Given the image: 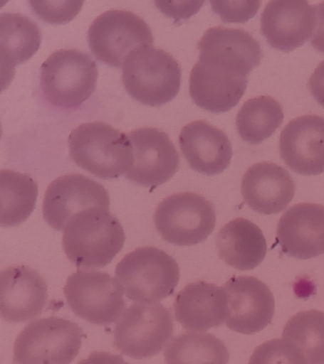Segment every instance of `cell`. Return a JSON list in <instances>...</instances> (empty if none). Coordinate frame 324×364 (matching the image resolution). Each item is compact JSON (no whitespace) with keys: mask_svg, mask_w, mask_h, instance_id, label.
Masks as SVG:
<instances>
[{"mask_svg":"<svg viewBox=\"0 0 324 364\" xmlns=\"http://www.w3.org/2000/svg\"><path fill=\"white\" fill-rule=\"evenodd\" d=\"M123 226L110 210L92 208L78 213L65 228L63 250L78 267H104L123 249Z\"/></svg>","mask_w":324,"mask_h":364,"instance_id":"1","label":"cell"},{"mask_svg":"<svg viewBox=\"0 0 324 364\" xmlns=\"http://www.w3.org/2000/svg\"><path fill=\"white\" fill-rule=\"evenodd\" d=\"M73 161L92 175L115 179L126 175L133 164L129 136L102 122L82 124L68 139Z\"/></svg>","mask_w":324,"mask_h":364,"instance_id":"2","label":"cell"},{"mask_svg":"<svg viewBox=\"0 0 324 364\" xmlns=\"http://www.w3.org/2000/svg\"><path fill=\"white\" fill-rule=\"evenodd\" d=\"M115 279L129 300L155 303L174 293L180 280V267L164 250L141 247L119 262Z\"/></svg>","mask_w":324,"mask_h":364,"instance_id":"3","label":"cell"},{"mask_svg":"<svg viewBox=\"0 0 324 364\" xmlns=\"http://www.w3.org/2000/svg\"><path fill=\"white\" fill-rule=\"evenodd\" d=\"M122 68L125 88L142 105L162 107L175 99L180 91V65L161 48L144 47L132 51Z\"/></svg>","mask_w":324,"mask_h":364,"instance_id":"4","label":"cell"},{"mask_svg":"<svg viewBox=\"0 0 324 364\" xmlns=\"http://www.w3.org/2000/svg\"><path fill=\"white\" fill-rule=\"evenodd\" d=\"M98 70L89 54L78 50H59L41 68V88L53 107L73 109L95 92Z\"/></svg>","mask_w":324,"mask_h":364,"instance_id":"5","label":"cell"},{"mask_svg":"<svg viewBox=\"0 0 324 364\" xmlns=\"http://www.w3.org/2000/svg\"><path fill=\"white\" fill-rule=\"evenodd\" d=\"M84 332L66 318H39L28 324L14 344L15 364H70L78 357Z\"/></svg>","mask_w":324,"mask_h":364,"instance_id":"6","label":"cell"},{"mask_svg":"<svg viewBox=\"0 0 324 364\" xmlns=\"http://www.w3.org/2000/svg\"><path fill=\"white\" fill-rule=\"evenodd\" d=\"M173 326L172 310L163 304H132L116 324L115 348L135 360L155 357L169 343Z\"/></svg>","mask_w":324,"mask_h":364,"instance_id":"7","label":"cell"},{"mask_svg":"<svg viewBox=\"0 0 324 364\" xmlns=\"http://www.w3.org/2000/svg\"><path fill=\"white\" fill-rule=\"evenodd\" d=\"M88 42L96 59L120 68L132 51L152 47L155 37L152 28L137 14L110 10L93 20L88 31Z\"/></svg>","mask_w":324,"mask_h":364,"instance_id":"8","label":"cell"},{"mask_svg":"<svg viewBox=\"0 0 324 364\" xmlns=\"http://www.w3.org/2000/svg\"><path fill=\"white\" fill-rule=\"evenodd\" d=\"M155 225L167 243L194 246L206 241L214 230L215 208L199 193H175L156 208Z\"/></svg>","mask_w":324,"mask_h":364,"instance_id":"9","label":"cell"},{"mask_svg":"<svg viewBox=\"0 0 324 364\" xmlns=\"http://www.w3.org/2000/svg\"><path fill=\"white\" fill-rule=\"evenodd\" d=\"M68 304L78 317L96 326H110L126 309L124 290L107 272L78 269L64 287Z\"/></svg>","mask_w":324,"mask_h":364,"instance_id":"10","label":"cell"},{"mask_svg":"<svg viewBox=\"0 0 324 364\" xmlns=\"http://www.w3.org/2000/svg\"><path fill=\"white\" fill-rule=\"evenodd\" d=\"M110 203L103 185L81 173H70L56 178L47 188L43 215L53 229L64 230L78 213L92 208L109 210Z\"/></svg>","mask_w":324,"mask_h":364,"instance_id":"11","label":"cell"},{"mask_svg":"<svg viewBox=\"0 0 324 364\" xmlns=\"http://www.w3.org/2000/svg\"><path fill=\"white\" fill-rule=\"evenodd\" d=\"M133 148V164L125 175L141 186H160L177 173L180 156L169 135L157 128H140L127 134Z\"/></svg>","mask_w":324,"mask_h":364,"instance_id":"12","label":"cell"},{"mask_svg":"<svg viewBox=\"0 0 324 364\" xmlns=\"http://www.w3.org/2000/svg\"><path fill=\"white\" fill-rule=\"evenodd\" d=\"M223 287L229 301L226 323L229 329L252 335L271 323L275 300L266 284L252 276H233Z\"/></svg>","mask_w":324,"mask_h":364,"instance_id":"13","label":"cell"},{"mask_svg":"<svg viewBox=\"0 0 324 364\" xmlns=\"http://www.w3.org/2000/svg\"><path fill=\"white\" fill-rule=\"evenodd\" d=\"M198 48L199 60L244 78L261 65L263 56L260 43L241 28H209L198 43Z\"/></svg>","mask_w":324,"mask_h":364,"instance_id":"14","label":"cell"},{"mask_svg":"<svg viewBox=\"0 0 324 364\" xmlns=\"http://www.w3.org/2000/svg\"><path fill=\"white\" fill-rule=\"evenodd\" d=\"M315 6L307 1H270L261 16V33L276 50L290 53L311 39Z\"/></svg>","mask_w":324,"mask_h":364,"instance_id":"15","label":"cell"},{"mask_svg":"<svg viewBox=\"0 0 324 364\" xmlns=\"http://www.w3.org/2000/svg\"><path fill=\"white\" fill-rule=\"evenodd\" d=\"M48 286L36 270L13 266L0 274V313L9 323H24L41 314Z\"/></svg>","mask_w":324,"mask_h":364,"instance_id":"16","label":"cell"},{"mask_svg":"<svg viewBox=\"0 0 324 364\" xmlns=\"http://www.w3.org/2000/svg\"><path fill=\"white\" fill-rule=\"evenodd\" d=\"M280 154L295 173H324V117L304 115L292 119L281 131Z\"/></svg>","mask_w":324,"mask_h":364,"instance_id":"17","label":"cell"},{"mask_svg":"<svg viewBox=\"0 0 324 364\" xmlns=\"http://www.w3.org/2000/svg\"><path fill=\"white\" fill-rule=\"evenodd\" d=\"M277 239L290 257L311 259L324 253V206L300 203L289 208L278 223Z\"/></svg>","mask_w":324,"mask_h":364,"instance_id":"18","label":"cell"},{"mask_svg":"<svg viewBox=\"0 0 324 364\" xmlns=\"http://www.w3.org/2000/svg\"><path fill=\"white\" fill-rule=\"evenodd\" d=\"M241 193L250 209L261 215H276L286 210L294 198L296 183L280 165L260 162L244 173Z\"/></svg>","mask_w":324,"mask_h":364,"instance_id":"19","label":"cell"},{"mask_svg":"<svg viewBox=\"0 0 324 364\" xmlns=\"http://www.w3.org/2000/svg\"><path fill=\"white\" fill-rule=\"evenodd\" d=\"M175 318L184 329L203 332L220 326L229 318V301L224 287L198 281L187 284L176 296Z\"/></svg>","mask_w":324,"mask_h":364,"instance_id":"20","label":"cell"},{"mask_svg":"<svg viewBox=\"0 0 324 364\" xmlns=\"http://www.w3.org/2000/svg\"><path fill=\"white\" fill-rule=\"evenodd\" d=\"M187 164L204 176H217L231 164L232 144L223 130L204 121L190 122L179 135Z\"/></svg>","mask_w":324,"mask_h":364,"instance_id":"21","label":"cell"},{"mask_svg":"<svg viewBox=\"0 0 324 364\" xmlns=\"http://www.w3.org/2000/svg\"><path fill=\"white\" fill-rule=\"evenodd\" d=\"M249 79L199 60L189 78V94L198 107L214 114L229 112L246 93Z\"/></svg>","mask_w":324,"mask_h":364,"instance_id":"22","label":"cell"},{"mask_svg":"<svg viewBox=\"0 0 324 364\" xmlns=\"http://www.w3.org/2000/svg\"><path fill=\"white\" fill-rule=\"evenodd\" d=\"M219 257L239 270H251L266 258L267 244L257 225L236 218L224 225L216 237Z\"/></svg>","mask_w":324,"mask_h":364,"instance_id":"23","label":"cell"},{"mask_svg":"<svg viewBox=\"0 0 324 364\" xmlns=\"http://www.w3.org/2000/svg\"><path fill=\"white\" fill-rule=\"evenodd\" d=\"M41 28L29 17L18 13L0 16V53L2 73L28 61L39 50Z\"/></svg>","mask_w":324,"mask_h":364,"instance_id":"24","label":"cell"},{"mask_svg":"<svg viewBox=\"0 0 324 364\" xmlns=\"http://www.w3.org/2000/svg\"><path fill=\"white\" fill-rule=\"evenodd\" d=\"M1 227H16L26 221L36 209L38 187L27 173L13 170L0 173Z\"/></svg>","mask_w":324,"mask_h":364,"instance_id":"25","label":"cell"},{"mask_svg":"<svg viewBox=\"0 0 324 364\" xmlns=\"http://www.w3.org/2000/svg\"><path fill=\"white\" fill-rule=\"evenodd\" d=\"M229 361L226 344L209 333H184L164 349L166 364H229Z\"/></svg>","mask_w":324,"mask_h":364,"instance_id":"26","label":"cell"},{"mask_svg":"<svg viewBox=\"0 0 324 364\" xmlns=\"http://www.w3.org/2000/svg\"><path fill=\"white\" fill-rule=\"evenodd\" d=\"M283 107L270 96H258L244 102L236 117L239 135L250 144H260L283 124Z\"/></svg>","mask_w":324,"mask_h":364,"instance_id":"27","label":"cell"},{"mask_svg":"<svg viewBox=\"0 0 324 364\" xmlns=\"http://www.w3.org/2000/svg\"><path fill=\"white\" fill-rule=\"evenodd\" d=\"M283 338L300 350L307 364H324L323 312L297 313L284 326Z\"/></svg>","mask_w":324,"mask_h":364,"instance_id":"28","label":"cell"},{"mask_svg":"<svg viewBox=\"0 0 324 364\" xmlns=\"http://www.w3.org/2000/svg\"><path fill=\"white\" fill-rule=\"evenodd\" d=\"M249 364H307L300 350L286 340L274 338L254 350Z\"/></svg>","mask_w":324,"mask_h":364,"instance_id":"29","label":"cell"},{"mask_svg":"<svg viewBox=\"0 0 324 364\" xmlns=\"http://www.w3.org/2000/svg\"><path fill=\"white\" fill-rule=\"evenodd\" d=\"M33 11L50 24H66L80 11V1H30Z\"/></svg>","mask_w":324,"mask_h":364,"instance_id":"30","label":"cell"},{"mask_svg":"<svg viewBox=\"0 0 324 364\" xmlns=\"http://www.w3.org/2000/svg\"><path fill=\"white\" fill-rule=\"evenodd\" d=\"M213 11L226 23H244L257 14L260 1L210 2Z\"/></svg>","mask_w":324,"mask_h":364,"instance_id":"31","label":"cell"},{"mask_svg":"<svg viewBox=\"0 0 324 364\" xmlns=\"http://www.w3.org/2000/svg\"><path fill=\"white\" fill-rule=\"evenodd\" d=\"M308 87L315 101L324 107V60L310 77Z\"/></svg>","mask_w":324,"mask_h":364,"instance_id":"32","label":"cell"},{"mask_svg":"<svg viewBox=\"0 0 324 364\" xmlns=\"http://www.w3.org/2000/svg\"><path fill=\"white\" fill-rule=\"evenodd\" d=\"M311 44L315 50L324 55V1L315 6V26Z\"/></svg>","mask_w":324,"mask_h":364,"instance_id":"33","label":"cell"},{"mask_svg":"<svg viewBox=\"0 0 324 364\" xmlns=\"http://www.w3.org/2000/svg\"><path fill=\"white\" fill-rule=\"evenodd\" d=\"M78 364H129L122 355L110 354L109 352H93L89 358L82 360Z\"/></svg>","mask_w":324,"mask_h":364,"instance_id":"34","label":"cell"}]
</instances>
